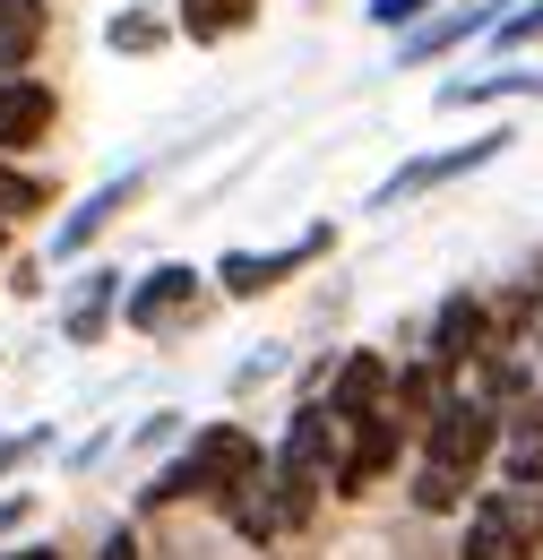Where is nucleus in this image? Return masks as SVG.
Masks as SVG:
<instances>
[{"label": "nucleus", "mask_w": 543, "mask_h": 560, "mask_svg": "<svg viewBox=\"0 0 543 560\" xmlns=\"http://www.w3.org/2000/svg\"><path fill=\"white\" fill-rule=\"evenodd\" d=\"M500 457V406H483L475 388H449V406L414 431V483L406 500L423 517H466V500L483 491Z\"/></svg>", "instance_id": "f257e3e1"}, {"label": "nucleus", "mask_w": 543, "mask_h": 560, "mask_svg": "<svg viewBox=\"0 0 543 560\" xmlns=\"http://www.w3.org/2000/svg\"><path fill=\"white\" fill-rule=\"evenodd\" d=\"M259 475H268V448H259V440H251L233 415H224V422H199V431H190V440H182V448H173V457L138 483V517L182 509V500H207V509L224 517V509L259 483Z\"/></svg>", "instance_id": "f03ea898"}, {"label": "nucleus", "mask_w": 543, "mask_h": 560, "mask_svg": "<svg viewBox=\"0 0 543 560\" xmlns=\"http://www.w3.org/2000/svg\"><path fill=\"white\" fill-rule=\"evenodd\" d=\"M518 147V130L509 121H492V130H475V139H449V147H423V155H406L371 199H362V215H397L406 199H423V190H449V182H475L483 164H500Z\"/></svg>", "instance_id": "7ed1b4c3"}, {"label": "nucleus", "mask_w": 543, "mask_h": 560, "mask_svg": "<svg viewBox=\"0 0 543 560\" xmlns=\"http://www.w3.org/2000/svg\"><path fill=\"white\" fill-rule=\"evenodd\" d=\"M543 552V500L535 491H475L466 526H458V560H535Z\"/></svg>", "instance_id": "20e7f679"}, {"label": "nucleus", "mask_w": 543, "mask_h": 560, "mask_svg": "<svg viewBox=\"0 0 543 560\" xmlns=\"http://www.w3.org/2000/svg\"><path fill=\"white\" fill-rule=\"evenodd\" d=\"M328 250H337V224H311V233L276 242V250H224V259L207 268V284H216L224 302H259V293H276V284H293L302 268H320Z\"/></svg>", "instance_id": "39448f33"}, {"label": "nucleus", "mask_w": 543, "mask_h": 560, "mask_svg": "<svg viewBox=\"0 0 543 560\" xmlns=\"http://www.w3.org/2000/svg\"><path fill=\"white\" fill-rule=\"evenodd\" d=\"M207 293H216V284H207V268H190V259H155V268H130V293H122V328H138V337L190 328Z\"/></svg>", "instance_id": "423d86ee"}, {"label": "nucleus", "mask_w": 543, "mask_h": 560, "mask_svg": "<svg viewBox=\"0 0 543 560\" xmlns=\"http://www.w3.org/2000/svg\"><path fill=\"white\" fill-rule=\"evenodd\" d=\"M397 466H414V431L397 415H389V406H380V415H362V422H345V448H337V500H362V491L371 483H389V475H397Z\"/></svg>", "instance_id": "0eeeda50"}, {"label": "nucleus", "mask_w": 543, "mask_h": 560, "mask_svg": "<svg viewBox=\"0 0 543 560\" xmlns=\"http://www.w3.org/2000/svg\"><path fill=\"white\" fill-rule=\"evenodd\" d=\"M500 346V319H492V293H475V284H458V293H440L431 302V362L449 371V380H466L483 353Z\"/></svg>", "instance_id": "6e6552de"}, {"label": "nucleus", "mask_w": 543, "mask_h": 560, "mask_svg": "<svg viewBox=\"0 0 543 560\" xmlns=\"http://www.w3.org/2000/svg\"><path fill=\"white\" fill-rule=\"evenodd\" d=\"M138 190H147V173H113V182H95V190H86V199H78V208L61 215V224H53V242H44V259H53V268H69V259H86V250H95V242H104V233L122 224V208H130Z\"/></svg>", "instance_id": "1a4fd4ad"}, {"label": "nucleus", "mask_w": 543, "mask_h": 560, "mask_svg": "<svg viewBox=\"0 0 543 560\" xmlns=\"http://www.w3.org/2000/svg\"><path fill=\"white\" fill-rule=\"evenodd\" d=\"M53 130H61V86L44 70L0 78V155H35L53 147Z\"/></svg>", "instance_id": "9d476101"}, {"label": "nucleus", "mask_w": 543, "mask_h": 560, "mask_svg": "<svg viewBox=\"0 0 543 560\" xmlns=\"http://www.w3.org/2000/svg\"><path fill=\"white\" fill-rule=\"evenodd\" d=\"M389 380H397V362H389L380 346H345L320 397H328V415H337V422H362V415L389 406Z\"/></svg>", "instance_id": "9b49d317"}, {"label": "nucleus", "mask_w": 543, "mask_h": 560, "mask_svg": "<svg viewBox=\"0 0 543 560\" xmlns=\"http://www.w3.org/2000/svg\"><path fill=\"white\" fill-rule=\"evenodd\" d=\"M122 293H130V268H86V284L69 293V311H61V346H104L113 337V319H122Z\"/></svg>", "instance_id": "f8f14e48"}, {"label": "nucleus", "mask_w": 543, "mask_h": 560, "mask_svg": "<svg viewBox=\"0 0 543 560\" xmlns=\"http://www.w3.org/2000/svg\"><path fill=\"white\" fill-rule=\"evenodd\" d=\"M466 388H475L483 406H500V422H509L518 406H535V388H543V362H527L518 346H492V353L475 362V371H466Z\"/></svg>", "instance_id": "ddd939ff"}, {"label": "nucleus", "mask_w": 543, "mask_h": 560, "mask_svg": "<svg viewBox=\"0 0 543 560\" xmlns=\"http://www.w3.org/2000/svg\"><path fill=\"white\" fill-rule=\"evenodd\" d=\"M53 44V0H0V78H26Z\"/></svg>", "instance_id": "4468645a"}, {"label": "nucleus", "mask_w": 543, "mask_h": 560, "mask_svg": "<svg viewBox=\"0 0 543 560\" xmlns=\"http://www.w3.org/2000/svg\"><path fill=\"white\" fill-rule=\"evenodd\" d=\"M449 388H458V380H449L431 353H414V362H397V380H389V415L406 422V431H423V422L449 406Z\"/></svg>", "instance_id": "2eb2a0df"}, {"label": "nucleus", "mask_w": 543, "mask_h": 560, "mask_svg": "<svg viewBox=\"0 0 543 560\" xmlns=\"http://www.w3.org/2000/svg\"><path fill=\"white\" fill-rule=\"evenodd\" d=\"M509 95H543V70H527V61H492V70L449 78V86H440L449 113H483V104H509Z\"/></svg>", "instance_id": "dca6fc26"}, {"label": "nucleus", "mask_w": 543, "mask_h": 560, "mask_svg": "<svg viewBox=\"0 0 543 560\" xmlns=\"http://www.w3.org/2000/svg\"><path fill=\"white\" fill-rule=\"evenodd\" d=\"M173 44V18L147 0V9H122L113 26H104V52H122V61H147V52H164Z\"/></svg>", "instance_id": "f3484780"}, {"label": "nucleus", "mask_w": 543, "mask_h": 560, "mask_svg": "<svg viewBox=\"0 0 543 560\" xmlns=\"http://www.w3.org/2000/svg\"><path fill=\"white\" fill-rule=\"evenodd\" d=\"M53 208V182L26 164V155H0V224H26V215Z\"/></svg>", "instance_id": "a211bd4d"}, {"label": "nucleus", "mask_w": 543, "mask_h": 560, "mask_svg": "<svg viewBox=\"0 0 543 560\" xmlns=\"http://www.w3.org/2000/svg\"><path fill=\"white\" fill-rule=\"evenodd\" d=\"M251 26V0H182V35L190 44H224Z\"/></svg>", "instance_id": "6ab92c4d"}, {"label": "nucleus", "mask_w": 543, "mask_h": 560, "mask_svg": "<svg viewBox=\"0 0 543 560\" xmlns=\"http://www.w3.org/2000/svg\"><path fill=\"white\" fill-rule=\"evenodd\" d=\"M483 44H492V61H527V52L543 44V0H518V9L483 35Z\"/></svg>", "instance_id": "aec40b11"}, {"label": "nucleus", "mask_w": 543, "mask_h": 560, "mask_svg": "<svg viewBox=\"0 0 543 560\" xmlns=\"http://www.w3.org/2000/svg\"><path fill=\"white\" fill-rule=\"evenodd\" d=\"M61 448V431L53 422H26V431H0V475H26L35 457H53Z\"/></svg>", "instance_id": "412c9836"}, {"label": "nucleus", "mask_w": 543, "mask_h": 560, "mask_svg": "<svg viewBox=\"0 0 543 560\" xmlns=\"http://www.w3.org/2000/svg\"><path fill=\"white\" fill-rule=\"evenodd\" d=\"M440 9H449V0H362V18H371L389 44H397V35H414L423 18H440Z\"/></svg>", "instance_id": "4be33fe9"}, {"label": "nucleus", "mask_w": 543, "mask_h": 560, "mask_svg": "<svg viewBox=\"0 0 543 560\" xmlns=\"http://www.w3.org/2000/svg\"><path fill=\"white\" fill-rule=\"evenodd\" d=\"M173 440H190V422H182V406H155L147 422H130V448H147V457H155V448H173Z\"/></svg>", "instance_id": "5701e85b"}, {"label": "nucleus", "mask_w": 543, "mask_h": 560, "mask_svg": "<svg viewBox=\"0 0 543 560\" xmlns=\"http://www.w3.org/2000/svg\"><path fill=\"white\" fill-rule=\"evenodd\" d=\"M104 448H113V431H86V440H69V448H61V466H69V475H86Z\"/></svg>", "instance_id": "b1692460"}, {"label": "nucleus", "mask_w": 543, "mask_h": 560, "mask_svg": "<svg viewBox=\"0 0 543 560\" xmlns=\"http://www.w3.org/2000/svg\"><path fill=\"white\" fill-rule=\"evenodd\" d=\"M276 362H293V346H268V353H251V362H242V371H233V388H259V380H268Z\"/></svg>", "instance_id": "393cba45"}, {"label": "nucleus", "mask_w": 543, "mask_h": 560, "mask_svg": "<svg viewBox=\"0 0 543 560\" xmlns=\"http://www.w3.org/2000/svg\"><path fill=\"white\" fill-rule=\"evenodd\" d=\"M95 560H138V526L122 517V526H104V544H95Z\"/></svg>", "instance_id": "a878e982"}, {"label": "nucleus", "mask_w": 543, "mask_h": 560, "mask_svg": "<svg viewBox=\"0 0 543 560\" xmlns=\"http://www.w3.org/2000/svg\"><path fill=\"white\" fill-rule=\"evenodd\" d=\"M35 517V491H0V535H18Z\"/></svg>", "instance_id": "bb28decb"}, {"label": "nucleus", "mask_w": 543, "mask_h": 560, "mask_svg": "<svg viewBox=\"0 0 543 560\" xmlns=\"http://www.w3.org/2000/svg\"><path fill=\"white\" fill-rule=\"evenodd\" d=\"M9 293H44V259H18V268H9Z\"/></svg>", "instance_id": "cd10ccee"}, {"label": "nucleus", "mask_w": 543, "mask_h": 560, "mask_svg": "<svg viewBox=\"0 0 543 560\" xmlns=\"http://www.w3.org/2000/svg\"><path fill=\"white\" fill-rule=\"evenodd\" d=\"M0 560H69L61 544H18V552H0Z\"/></svg>", "instance_id": "c85d7f7f"}, {"label": "nucleus", "mask_w": 543, "mask_h": 560, "mask_svg": "<svg viewBox=\"0 0 543 560\" xmlns=\"http://www.w3.org/2000/svg\"><path fill=\"white\" fill-rule=\"evenodd\" d=\"M9 233H18V224H0V250H9Z\"/></svg>", "instance_id": "c756f323"}]
</instances>
